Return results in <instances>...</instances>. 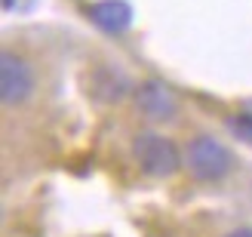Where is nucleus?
I'll list each match as a JSON object with an SVG mask.
<instances>
[{
    "instance_id": "nucleus-3",
    "label": "nucleus",
    "mask_w": 252,
    "mask_h": 237,
    "mask_svg": "<svg viewBox=\"0 0 252 237\" xmlns=\"http://www.w3.org/2000/svg\"><path fill=\"white\" fill-rule=\"evenodd\" d=\"M37 90V71L16 49H3L0 56V99L6 108H22L31 102Z\"/></svg>"
},
{
    "instance_id": "nucleus-8",
    "label": "nucleus",
    "mask_w": 252,
    "mask_h": 237,
    "mask_svg": "<svg viewBox=\"0 0 252 237\" xmlns=\"http://www.w3.org/2000/svg\"><path fill=\"white\" fill-rule=\"evenodd\" d=\"M228 237H252V228H237V231H231Z\"/></svg>"
},
{
    "instance_id": "nucleus-9",
    "label": "nucleus",
    "mask_w": 252,
    "mask_h": 237,
    "mask_svg": "<svg viewBox=\"0 0 252 237\" xmlns=\"http://www.w3.org/2000/svg\"><path fill=\"white\" fill-rule=\"evenodd\" d=\"M3 6H6V9H9V6H12V0H3Z\"/></svg>"
},
{
    "instance_id": "nucleus-7",
    "label": "nucleus",
    "mask_w": 252,
    "mask_h": 237,
    "mask_svg": "<svg viewBox=\"0 0 252 237\" xmlns=\"http://www.w3.org/2000/svg\"><path fill=\"white\" fill-rule=\"evenodd\" d=\"M231 130H234L237 139L252 142V114H249V111H243V114H234V117H231Z\"/></svg>"
},
{
    "instance_id": "nucleus-2",
    "label": "nucleus",
    "mask_w": 252,
    "mask_h": 237,
    "mask_svg": "<svg viewBox=\"0 0 252 237\" xmlns=\"http://www.w3.org/2000/svg\"><path fill=\"white\" fill-rule=\"evenodd\" d=\"M132 157L145 176L154 179H169L185 167V151L160 133H138L132 139Z\"/></svg>"
},
{
    "instance_id": "nucleus-6",
    "label": "nucleus",
    "mask_w": 252,
    "mask_h": 237,
    "mask_svg": "<svg viewBox=\"0 0 252 237\" xmlns=\"http://www.w3.org/2000/svg\"><path fill=\"white\" fill-rule=\"evenodd\" d=\"M90 16L93 22L98 25L102 31H111V34H120L129 28V22H132V9L126 0H102V3H95L90 9Z\"/></svg>"
},
{
    "instance_id": "nucleus-4",
    "label": "nucleus",
    "mask_w": 252,
    "mask_h": 237,
    "mask_svg": "<svg viewBox=\"0 0 252 237\" xmlns=\"http://www.w3.org/2000/svg\"><path fill=\"white\" fill-rule=\"evenodd\" d=\"M132 108H135V114L148 120V123H169L179 117V96H175L169 86H163L160 80H145V83H138L135 86V93H132Z\"/></svg>"
},
{
    "instance_id": "nucleus-5",
    "label": "nucleus",
    "mask_w": 252,
    "mask_h": 237,
    "mask_svg": "<svg viewBox=\"0 0 252 237\" xmlns=\"http://www.w3.org/2000/svg\"><path fill=\"white\" fill-rule=\"evenodd\" d=\"M90 93H93L95 102H102V105H117L126 96L135 93V86H132L129 77H126L123 68H117V65H95L90 71Z\"/></svg>"
},
{
    "instance_id": "nucleus-1",
    "label": "nucleus",
    "mask_w": 252,
    "mask_h": 237,
    "mask_svg": "<svg viewBox=\"0 0 252 237\" xmlns=\"http://www.w3.org/2000/svg\"><path fill=\"white\" fill-rule=\"evenodd\" d=\"M182 151H185V169L197 182H206V185L221 182L234 169V154L228 151V145H221L219 139H212L206 133H194Z\"/></svg>"
}]
</instances>
